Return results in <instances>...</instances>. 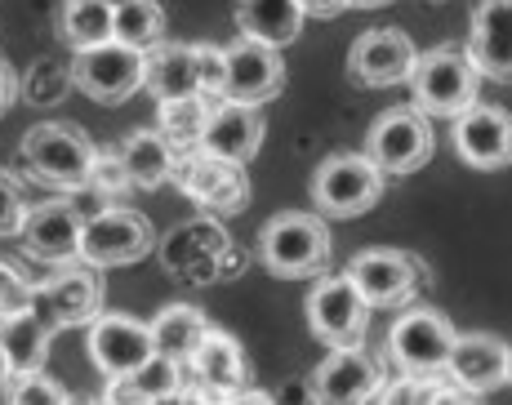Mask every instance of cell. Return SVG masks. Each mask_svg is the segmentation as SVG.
<instances>
[{
    "instance_id": "obj_1",
    "label": "cell",
    "mask_w": 512,
    "mask_h": 405,
    "mask_svg": "<svg viewBox=\"0 0 512 405\" xmlns=\"http://www.w3.org/2000/svg\"><path fill=\"white\" fill-rule=\"evenodd\" d=\"M254 259L263 263L281 281H303V276H321L330 268V227L321 214L285 210L277 219L263 223Z\"/></svg>"
},
{
    "instance_id": "obj_2",
    "label": "cell",
    "mask_w": 512,
    "mask_h": 405,
    "mask_svg": "<svg viewBox=\"0 0 512 405\" xmlns=\"http://www.w3.org/2000/svg\"><path fill=\"white\" fill-rule=\"evenodd\" d=\"M94 152L98 147L81 134V125H72V121L32 125V130L23 134V147H18L27 174L45 187H58V192H76V187H85Z\"/></svg>"
},
{
    "instance_id": "obj_3",
    "label": "cell",
    "mask_w": 512,
    "mask_h": 405,
    "mask_svg": "<svg viewBox=\"0 0 512 405\" xmlns=\"http://www.w3.org/2000/svg\"><path fill=\"white\" fill-rule=\"evenodd\" d=\"M388 174L366 152H339L312 170V201L321 219H357L379 205Z\"/></svg>"
},
{
    "instance_id": "obj_4",
    "label": "cell",
    "mask_w": 512,
    "mask_h": 405,
    "mask_svg": "<svg viewBox=\"0 0 512 405\" xmlns=\"http://www.w3.org/2000/svg\"><path fill=\"white\" fill-rule=\"evenodd\" d=\"M183 388L174 401H236V392L250 383V357L228 330H205L201 343L183 361Z\"/></svg>"
},
{
    "instance_id": "obj_5",
    "label": "cell",
    "mask_w": 512,
    "mask_h": 405,
    "mask_svg": "<svg viewBox=\"0 0 512 405\" xmlns=\"http://www.w3.org/2000/svg\"><path fill=\"white\" fill-rule=\"evenodd\" d=\"M410 94L423 116H459L468 103H477V67L468 63L464 49L437 45L415 58L410 67Z\"/></svg>"
},
{
    "instance_id": "obj_6",
    "label": "cell",
    "mask_w": 512,
    "mask_h": 405,
    "mask_svg": "<svg viewBox=\"0 0 512 405\" xmlns=\"http://www.w3.org/2000/svg\"><path fill=\"white\" fill-rule=\"evenodd\" d=\"M156 250V232L147 214L130 205H103L98 214L81 219V241H76V259L94 263V268H125L139 263Z\"/></svg>"
},
{
    "instance_id": "obj_7",
    "label": "cell",
    "mask_w": 512,
    "mask_h": 405,
    "mask_svg": "<svg viewBox=\"0 0 512 405\" xmlns=\"http://www.w3.org/2000/svg\"><path fill=\"white\" fill-rule=\"evenodd\" d=\"M32 312L41 316L49 330H72V325H90L103 312V276L94 263L72 259L58 263L54 276L32 285Z\"/></svg>"
},
{
    "instance_id": "obj_8",
    "label": "cell",
    "mask_w": 512,
    "mask_h": 405,
    "mask_svg": "<svg viewBox=\"0 0 512 405\" xmlns=\"http://www.w3.org/2000/svg\"><path fill=\"white\" fill-rule=\"evenodd\" d=\"M170 179L210 214H241L250 205V174H245V165L223 161V156L205 152V147L174 156Z\"/></svg>"
},
{
    "instance_id": "obj_9",
    "label": "cell",
    "mask_w": 512,
    "mask_h": 405,
    "mask_svg": "<svg viewBox=\"0 0 512 405\" xmlns=\"http://www.w3.org/2000/svg\"><path fill=\"white\" fill-rule=\"evenodd\" d=\"M67 72H72V85L85 98H94V103H103V107H116L143 90V49L121 45V41L76 49Z\"/></svg>"
},
{
    "instance_id": "obj_10",
    "label": "cell",
    "mask_w": 512,
    "mask_h": 405,
    "mask_svg": "<svg viewBox=\"0 0 512 405\" xmlns=\"http://www.w3.org/2000/svg\"><path fill=\"white\" fill-rule=\"evenodd\" d=\"M432 147V125L419 107H388L366 134V156L383 174H415L428 165Z\"/></svg>"
},
{
    "instance_id": "obj_11",
    "label": "cell",
    "mask_w": 512,
    "mask_h": 405,
    "mask_svg": "<svg viewBox=\"0 0 512 405\" xmlns=\"http://www.w3.org/2000/svg\"><path fill=\"white\" fill-rule=\"evenodd\" d=\"M370 303L348 281V272L321 276L308 294V330L317 334L326 348H348V343H366L370 330Z\"/></svg>"
},
{
    "instance_id": "obj_12",
    "label": "cell",
    "mask_w": 512,
    "mask_h": 405,
    "mask_svg": "<svg viewBox=\"0 0 512 405\" xmlns=\"http://www.w3.org/2000/svg\"><path fill=\"white\" fill-rule=\"evenodd\" d=\"M348 281L361 290L370 308H401L428 285V268L406 250H361L348 263Z\"/></svg>"
},
{
    "instance_id": "obj_13",
    "label": "cell",
    "mask_w": 512,
    "mask_h": 405,
    "mask_svg": "<svg viewBox=\"0 0 512 405\" xmlns=\"http://www.w3.org/2000/svg\"><path fill=\"white\" fill-rule=\"evenodd\" d=\"M455 343V325L437 308H406L388 330V357L401 374H432L441 370Z\"/></svg>"
},
{
    "instance_id": "obj_14",
    "label": "cell",
    "mask_w": 512,
    "mask_h": 405,
    "mask_svg": "<svg viewBox=\"0 0 512 405\" xmlns=\"http://www.w3.org/2000/svg\"><path fill=\"white\" fill-rule=\"evenodd\" d=\"M281 90H285V58H281V49L259 45V41H245V36L236 45L223 49L219 98L263 107V103H272Z\"/></svg>"
},
{
    "instance_id": "obj_15",
    "label": "cell",
    "mask_w": 512,
    "mask_h": 405,
    "mask_svg": "<svg viewBox=\"0 0 512 405\" xmlns=\"http://www.w3.org/2000/svg\"><path fill=\"white\" fill-rule=\"evenodd\" d=\"M85 348H90V361L103 379H125L156 352L147 321L125 312H98L90 321V334H85Z\"/></svg>"
},
{
    "instance_id": "obj_16",
    "label": "cell",
    "mask_w": 512,
    "mask_h": 405,
    "mask_svg": "<svg viewBox=\"0 0 512 405\" xmlns=\"http://www.w3.org/2000/svg\"><path fill=\"white\" fill-rule=\"evenodd\" d=\"M419 49L397 27H374L361 32L348 49V81L361 90H388V85H406L410 67H415Z\"/></svg>"
},
{
    "instance_id": "obj_17",
    "label": "cell",
    "mask_w": 512,
    "mask_h": 405,
    "mask_svg": "<svg viewBox=\"0 0 512 405\" xmlns=\"http://www.w3.org/2000/svg\"><path fill=\"white\" fill-rule=\"evenodd\" d=\"M446 379L459 383L472 401L477 397H490L499 392L504 383L512 379V352L499 334H459L455 330V343H450V357H446Z\"/></svg>"
},
{
    "instance_id": "obj_18",
    "label": "cell",
    "mask_w": 512,
    "mask_h": 405,
    "mask_svg": "<svg viewBox=\"0 0 512 405\" xmlns=\"http://www.w3.org/2000/svg\"><path fill=\"white\" fill-rule=\"evenodd\" d=\"M379 388H383V361L361 343L330 348V357L312 370V401L357 405V401H374Z\"/></svg>"
},
{
    "instance_id": "obj_19",
    "label": "cell",
    "mask_w": 512,
    "mask_h": 405,
    "mask_svg": "<svg viewBox=\"0 0 512 405\" xmlns=\"http://www.w3.org/2000/svg\"><path fill=\"white\" fill-rule=\"evenodd\" d=\"M455 121V152L459 161L472 165V170H504L508 156H512V125L504 107H490V103H468Z\"/></svg>"
},
{
    "instance_id": "obj_20",
    "label": "cell",
    "mask_w": 512,
    "mask_h": 405,
    "mask_svg": "<svg viewBox=\"0 0 512 405\" xmlns=\"http://www.w3.org/2000/svg\"><path fill=\"white\" fill-rule=\"evenodd\" d=\"M512 0H477L472 5V32H468V63L477 76L504 85L512 76Z\"/></svg>"
},
{
    "instance_id": "obj_21",
    "label": "cell",
    "mask_w": 512,
    "mask_h": 405,
    "mask_svg": "<svg viewBox=\"0 0 512 405\" xmlns=\"http://www.w3.org/2000/svg\"><path fill=\"white\" fill-rule=\"evenodd\" d=\"M263 134H268V125H263L259 107L250 103H232V98H219V103L210 107V116H205V130H201V147L214 156H223V161H254L263 147Z\"/></svg>"
},
{
    "instance_id": "obj_22",
    "label": "cell",
    "mask_w": 512,
    "mask_h": 405,
    "mask_svg": "<svg viewBox=\"0 0 512 405\" xmlns=\"http://www.w3.org/2000/svg\"><path fill=\"white\" fill-rule=\"evenodd\" d=\"M18 236H23L32 259L54 263V268L58 263H72L76 241H81V210H76L72 201H45V205H36V210L23 214Z\"/></svg>"
},
{
    "instance_id": "obj_23",
    "label": "cell",
    "mask_w": 512,
    "mask_h": 405,
    "mask_svg": "<svg viewBox=\"0 0 512 405\" xmlns=\"http://www.w3.org/2000/svg\"><path fill=\"white\" fill-rule=\"evenodd\" d=\"M303 18L308 14L299 9V0H236V32L245 41H259L272 49L299 41Z\"/></svg>"
},
{
    "instance_id": "obj_24",
    "label": "cell",
    "mask_w": 512,
    "mask_h": 405,
    "mask_svg": "<svg viewBox=\"0 0 512 405\" xmlns=\"http://www.w3.org/2000/svg\"><path fill=\"white\" fill-rule=\"evenodd\" d=\"M143 90L152 94L156 103L183 98V94H201L192 45H170V41L147 45L143 49Z\"/></svg>"
},
{
    "instance_id": "obj_25",
    "label": "cell",
    "mask_w": 512,
    "mask_h": 405,
    "mask_svg": "<svg viewBox=\"0 0 512 405\" xmlns=\"http://www.w3.org/2000/svg\"><path fill=\"white\" fill-rule=\"evenodd\" d=\"M183 361H170L161 352H152L139 370L125 379H107V401H174L183 388Z\"/></svg>"
},
{
    "instance_id": "obj_26",
    "label": "cell",
    "mask_w": 512,
    "mask_h": 405,
    "mask_svg": "<svg viewBox=\"0 0 512 405\" xmlns=\"http://www.w3.org/2000/svg\"><path fill=\"white\" fill-rule=\"evenodd\" d=\"M116 161H121L130 187H161V183H170L174 147L156 130H134L121 147H116Z\"/></svg>"
},
{
    "instance_id": "obj_27",
    "label": "cell",
    "mask_w": 512,
    "mask_h": 405,
    "mask_svg": "<svg viewBox=\"0 0 512 405\" xmlns=\"http://www.w3.org/2000/svg\"><path fill=\"white\" fill-rule=\"evenodd\" d=\"M152 330V348L170 361H187V352L201 343V334L210 330V316L192 303H170V308L156 312V321L147 325Z\"/></svg>"
},
{
    "instance_id": "obj_28",
    "label": "cell",
    "mask_w": 512,
    "mask_h": 405,
    "mask_svg": "<svg viewBox=\"0 0 512 405\" xmlns=\"http://www.w3.org/2000/svg\"><path fill=\"white\" fill-rule=\"evenodd\" d=\"M49 339H54V330H49V325H45L32 308L18 312V316H5V321H0V343H5L9 374H14V370H36V365H45Z\"/></svg>"
},
{
    "instance_id": "obj_29",
    "label": "cell",
    "mask_w": 512,
    "mask_h": 405,
    "mask_svg": "<svg viewBox=\"0 0 512 405\" xmlns=\"http://www.w3.org/2000/svg\"><path fill=\"white\" fill-rule=\"evenodd\" d=\"M205 116H210V98L205 94H183V98H165L161 112H156V134L179 152H192L201 147V130H205Z\"/></svg>"
},
{
    "instance_id": "obj_30",
    "label": "cell",
    "mask_w": 512,
    "mask_h": 405,
    "mask_svg": "<svg viewBox=\"0 0 512 405\" xmlns=\"http://www.w3.org/2000/svg\"><path fill=\"white\" fill-rule=\"evenodd\" d=\"M58 32L72 49H90L112 41V5L103 0H63L58 9Z\"/></svg>"
},
{
    "instance_id": "obj_31",
    "label": "cell",
    "mask_w": 512,
    "mask_h": 405,
    "mask_svg": "<svg viewBox=\"0 0 512 405\" xmlns=\"http://www.w3.org/2000/svg\"><path fill=\"white\" fill-rule=\"evenodd\" d=\"M112 41L147 49L165 41V9L156 0H125L112 9Z\"/></svg>"
},
{
    "instance_id": "obj_32",
    "label": "cell",
    "mask_w": 512,
    "mask_h": 405,
    "mask_svg": "<svg viewBox=\"0 0 512 405\" xmlns=\"http://www.w3.org/2000/svg\"><path fill=\"white\" fill-rule=\"evenodd\" d=\"M0 392H5V401H14V405H63L67 401L63 383H58L45 365H36V370H14Z\"/></svg>"
},
{
    "instance_id": "obj_33",
    "label": "cell",
    "mask_w": 512,
    "mask_h": 405,
    "mask_svg": "<svg viewBox=\"0 0 512 405\" xmlns=\"http://www.w3.org/2000/svg\"><path fill=\"white\" fill-rule=\"evenodd\" d=\"M67 90H72V72L67 67H54L49 58H41V63H32V72L18 81V94L27 98V103L45 107V103H58Z\"/></svg>"
},
{
    "instance_id": "obj_34",
    "label": "cell",
    "mask_w": 512,
    "mask_h": 405,
    "mask_svg": "<svg viewBox=\"0 0 512 405\" xmlns=\"http://www.w3.org/2000/svg\"><path fill=\"white\" fill-rule=\"evenodd\" d=\"M85 187L98 192V196H107V201H121V196L130 192V179H125L116 152H107V156L94 152V165H90V174H85Z\"/></svg>"
},
{
    "instance_id": "obj_35",
    "label": "cell",
    "mask_w": 512,
    "mask_h": 405,
    "mask_svg": "<svg viewBox=\"0 0 512 405\" xmlns=\"http://www.w3.org/2000/svg\"><path fill=\"white\" fill-rule=\"evenodd\" d=\"M32 308V281H27L18 268H9V263H0V321L5 316H18Z\"/></svg>"
},
{
    "instance_id": "obj_36",
    "label": "cell",
    "mask_w": 512,
    "mask_h": 405,
    "mask_svg": "<svg viewBox=\"0 0 512 405\" xmlns=\"http://www.w3.org/2000/svg\"><path fill=\"white\" fill-rule=\"evenodd\" d=\"M23 214H27L23 187L14 183V174L0 170V236H18V227H23Z\"/></svg>"
},
{
    "instance_id": "obj_37",
    "label": "cell",
    "mask_w": 512,
    "mask_h": 405,
    "mask_svg": "<svg viewBox=\"0 0 512 405\" xmlns=\"http://www.w3.org/2000/svg\"><path fill=\"white\" fill-rule=\"evenodd\" d=\"M196 54V81H201V94L205 98H219V85H223V49L219 45H192Z\"/></svg>"
},
{
    "instance_id": "obj_38",
    "label": "cell",
    "mask_w": 512,
    "mask_h": 405,
    "mask_svg": "<svg viewBox=\"0 0 512 405\" xmlns=\"http://www.w3.org/2000/svg\"><path fill=\"white\" fill-rule=\"evenodd\" d=\"M303 14H317V18H334L348 9V0H299Z\"/></svg>"
},
{
    "instance_id": "obj_39",
    "label": "cell",
    "mask_w": 512,
    "mask_h": 405,
    "mask_svg": "<svg viewBox=\"0 0 512 405\" xmlns=\"http://www.w3.org/2000/svg\"><path fill=\"white\" fill-rule=\"evenodd\" d=\"M14 98H18V76L9 72L5 63H0V116H5L9 107H14Z\"/></svg>"
},
{
    "instance_id": "obj_40",
    "label": "cell",
    "mask_w": 512,
    "mask_h": 405,
    "mask_svg": "<svg viewBox=\"0 0 512 405\" xmlns=\"http://www.w3.org/2000/svg\"><path fill=\"white\" fill-rule=\"evenodd\" d=\"M392 5V0H348V9H383Z\"/></svg>"
},
{
    "instance_id": "obj_41",
    "label": "cell",
    "mask_w": 512,
    "mask_h": 405,
    "mask_svg": "<svg viewBox=\"0 0 512 405\" xmlns=\"http://www.w3.org/2000/svg\"><path fill=\"white\" fill-rule=\"evenodd\" d=\"M9 383V357H5V343H0V388Z\"/></svg>"
},
{
    "instance_id": "obj_42",
    "label": "cell",
    "mask_w": 512,
    "mask_h": 405,
    "mask_svg": "<svg viewBox=\"0 0 512 405\" xmlns=\"http://www.w3.org/2000/svg\"><path fill=\"white\" fill-rule=\"evenodd\" d=\"M103 5H112V9H116V5H125V0H103Z\"/></svg>"
},
{
    "instance_id": "obj_43",
    "label": "cell",
    "mask_w": 512,
    "mask_h": 405,
    "mask_svg": "<svg viewBox=\"0 0 512 405\" xmlns=\"http://www.w3.org/2000/svg\"><path fill=\"white\" fill-rule=\"evenodd\" d=\"M428 5H441V0H428Z\"/></svg>"
}]
</instances>
